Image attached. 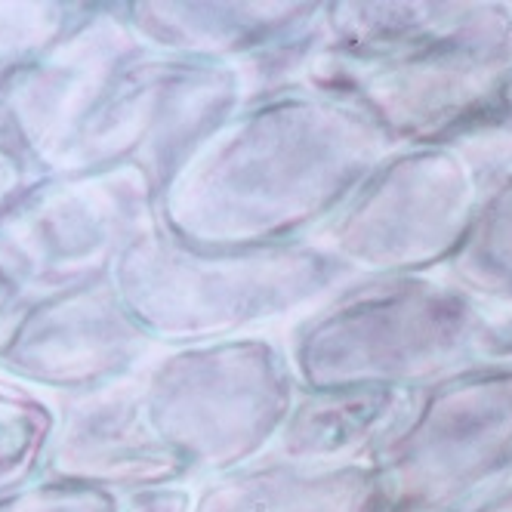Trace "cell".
Listing matches in <instances>:
<instances>
[{"label": "cell", "instance_id": "9", "mask_svg": "<svg viewBox=\"0 0 512 512\" xmlns=\"http://www.w3.org/2000/svg\"><path fill=\"white\" fill-rule=\"evenodd\" d=\"M244 102L238 68L145 50L108 87L56 173L133 167L161 198L176 170Z\"/></svg>", "mask_w": 512, "mask_h": 512}, {"label": "cell", "instance_id": "19", "mask_svg": "<svg viewBox=\"0 0 512 512\" xmlns=\"http://www.w3.org/2000/svg\"><path fill=\"white\" fill-rule=\"evenodd\" d=\"M124 497L62 479H34L0 494V512H121Z\"/></svg>", "mask_w": 512, "mask_h": 512}, {"label": "cell", "instance_id": "6", "mask_svg": "<svg viewBox=\"0 0 512 512\" xmlns=\"http://www.w3.org/2000/svg\"><path fill=\"white\" fill-rule=\"evenodd\" d=\"M368 463L380 512H472L512 482V371L466 368L414 392Z\"/></svg>", "mask_w": 512, "mask_h": 512}, {"label": "cell", "instance_id": "17", "mask_svg": "<svg viewBox=\"0 0 512 512\" xmlns=\"http://www.w3.org/2000/svg\"><path fill=\"white\" fill-rule=\"evenodd\" d=\"M56 405L38 389L0 374V494L44 475Z\"/></svg>", "mask_w": 512, "mask_h": 512}, {"label": "cell", "instance_id": "18", "mask_svg": "<svg viewBox=\"0 0 512 512\" xmlns=\"http://www.w3.org/2000/svg\"><path fill=\"white\" fill-rule=\"evenodd\" d=\"M84 10L87 4L65 0H0V75L50 47Z\"/></svg>", "mask_w": 512, "mask_h": 512}, {"label": "cell", "instance_id": "4", "mask_svg": "<svg viewBox=\"0 0 512 512\" xmlns=\"http://www.w3.org/2000/svg\"><path fill=\"white\" fill-rule=\"evenodd\" d=\"M485 306L438 275L349 281L287 337L300 389L420 392L475 361Z\"/></svg>", "mask_w": 512, "mask_h": 512}, {"label": "cell", "instance_id": "1", "mask_svg": "<svg viewBox=\"0 0 512 512\" xmlns=\"http://www.w3.org/2000/svg\"><path fill=\"white\" fill-rule=\"evenodd\" d=\"M392 152L346 99L290 90L244 102L167 182L158 219L198 247L312 241Z\"/></svg>", "mask_w": 512, "mask_h": 512}, {"label": "cell", "instance_id": "8", "mask_svg": "<svg viewBox=\"0 0 512 512\" xmlns=\"http://www.w3.org/2000/svg\"><path fill=\"white\" fill-rule=\"evenodd\" d=\"M482 198V176L457 145H408L361 182L315 244L361 278L445 272Z\"/></svg>", "mask_w": 512, "mask_h": 512}, {"label": "cell", "instance_id": "12", "mask_svg": "<svg viewBox=\"0 0 512 512\" xmlns=\"http://www.w3.org/2000/svg\"><path fill=\"white\" fill-rule=\"evenodd\" d=\"M56 405V432L44 460L47 479L90 485L133 497L186 485L192 479L182 460L155 429L142 398V374L78 395Z\"/></svg>", "mask_w": 512, "mask_h": 512}, {"label": "cell", "instance_id": "3", "mask_svg": "<svg viewBox=\"0 0 512 512\" xmlns=\"http://www.w3.org/2000/svg\"><path fill=\"white\" fill-rule=\"evenodd\" d=\"M349 278L315 241L198 247L158 219L121 253L112 284L145 334L179 349L247 337L266 321L318 306Z\"/></svg>", "mask_w": 512, "mask_h": 512}, {"label": "cell", "instance_id": "21", "mask_svg": "<svg viewBox=\"0 0 512 512\" xmlns=\"http://www.w3.org/2000/svg\"><path fill=\"white\" fill-rule=\"evenodd\" d=\"M41 173L19 152V145L0 133V213H4Z\"/></svg>", "mask_w": 512, "mask_h": 512}, {"label": "cell", "instance_id": "11", "mask_svg": "<svg viewBox=\"0 0 512 512\" xmlns=\"http://www.w3.org/2000/svg\"><path fill=\"white\" fill-rule=\"evenodd\" d=\"M155 349L105 281L25 303L0 349V374L62 398L142 374Z\"/></svg>", "mask_w": 512, "mask_h": 512}, {"label": "cell", "instance_id": "2", "mask_svg": "<svg viewBox=\"0 0 512 512\" xmlns=\"http://www.w3.org/2000/svg\"><path fill=\"white\" fill-rule=\"evenodd\" d=\"M306 90L361 108L395 149L454 145L512 115V4H324Z\"/></svg>", "mask_w": 512, "mask_h": 512}, {"label": "cell", "instance_id": "7", "mask_svg": "<svg viewBox=\"0 0 512 512\" xmlns=\"http://www.w3.org/2000/svg\"><path fill=\"white\" fill-rule=\"evenodd\" d=\"M158 223V189L133 167L41 173L0 213V272L25 303L112 281Z\"/></svg>", "mask_w": 512, "mask_h": 512}, {"label": "cell", "instance_id": "15", "mask_svg": "<svg viewBox=\"0 0 512 512\" xmlns=\"http://www.w3.org/2000/svg\"><path fill=\"white\" fill-rule=\"evenodd\" d=\"M414 392L343 386L300 389L269 454L297 463H368L392 426L405 417Z\"/></svg>", "mask_w": 512, "mask_h": 512}, {"label": "cell", "instance_id": "23", "mask_svg": "<svg viewBox=\"0 0 512 512\" xmlns=\"http://www.w3.org/2000/svg\"><path fill=\"white\" fill-rule=\"evenodd\" d=\"M22 306H25V300L19 297V290L7 281L4 272H0V349H4Z\"/></svg>", "mask_w": 512, "mask_h": 512}, {"label": "cell", "instance_id": "20", "mask_svg": "<svg viewBox=\"0 0 512 512\" xmlns=\"http://www.w3.org/2000/svg\"><path fill=\"white\" fill-rule=\"evenodd\" d=\"M472 368L512 371V309H485Z\"/></svg>", "mask_w": 512, "mask_h": 512}, {"label": "cell", "instance_id": "16", "mask_svg": "<svg viewBox=\"0 0 512 512\" xmlns=\"http://www.w3.org/2000/svg\"><path fill=\"white\" fill-rule=\"evenodd\" d=\"M445 278L485 309H512V176L485 192Z\"/></svg>", "mask_w": 512, "mask_h": 512}, {"label": "cell", "instance_id": "24", "mask_svg": "<svg viewBox=\"0 0 512 512\" xmlns=\"http://www.w3.org/2000/svg\"><path fill=\"white\" fill-rule=\"evenodd\" d=\"M472 512H512V482L503 485L497 494H491L485 503H479Z\"/></svg>", "mask_w": 512, "mask_h": 512}, {"label": "cell", "instance_id": "14", "mask_svg": "<svg viewBox=\"0 0 512 512\" xmlns=\"http://www.w3.org/2000/svg\"><path fill=\"white\" fill-rule=\"evenodd\" d=\"M192 512H380L371 463H297L266 454L210 475L192 491Z\"/></svg>", "mask_w": 512, "mask_h": 512}, {"label": "cell", "instance_id": "10", "mask_svg": "<svg viewBox=\"0 0 512 512\" xmlns=\"http://www.w3.org/2000/svg\"><path fill=\"white\" fill-rule=\"evenodd\" d=\"M145 50L124 4H87L50 47L0 75V133L38 173H56L108 87Z\"/></svg>", "mask_w": 512, "mask_h": 512}, {"label": "cell", "instance_id": "22", "mask_svg": "<svg viewBox=\"0 0 512 512\" xmlns=\"http://www.w3.org/2000/svg\"><path fill=\"white\" fill-rule=\"evenodd\" d=\"M121 512H192V491L186 485L142 491V494L124 497Z\"/></svg>", "mask_w": 512, "mask_h": 512}, {"label": "cell", "instance_id": "13", "mask_svg": "<svg viewBox=\"0 0 512 512\" xmlns=\"http://www.w3.org/2000/svg\"><path fill=\"white\" fill-rule=\"evenodd\" d=\"M136 38L161 56L241 68L321 25L318 0H130L124 4Z\"/></svg>", "mask_w": 512, "mask_h": 512}, {"label": "cell", "instance_id": "5", "mask_svg": "<svg viewBox=\"0 0 512 512\" xmlns=\"http://www.w3.org/2000/svg\"><path fill=\"white\" fill-rule=\"evenodd\" d=\"M297 395L287 349L256 334L164 349L142 371L155 429L207 479L266 457Z\"/></svg>", "mask_w": 512, "mask_h": 512}]
</instances>
